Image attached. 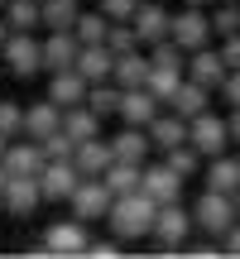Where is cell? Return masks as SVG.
<instances>
[{"label":"cell","mask_w":240,"mask_h":259,"mask_svg":"<svg viewBox=\"0 0 240 259\" xmlns=\"http://www.w3.org/2000/svg\"><path fill=\"white\" fill-rule=\"evenodd\" d=\"M154 197L149 192H125L111 202V211H106V226H111L115 240H149V226H154Z\"/></svg>","instance_id":"cell-1"},{"label":"cell","mask_w":240,"mask_h":259,"mask_svg":"<svg viewBox=\"0 0 240 259\" xmlns=\"http://www.w3.org/2000/svg\"><path fill=\"white\" fill-rule=\"evenodd\" d=\"M192 206H183V197L178 202H158L154 206V226H149V245H154V254H183V240L192 235Z\"/></svg>","instance_id":"cell-2"},{"label":"cell","mask_w":240,"mask_h":259,"mask_svg":"<svg viewBox=\"0 0 240 259\" xmlns=\"http://www.w3.org/2000/svg\"><path fill=\"white\" fill-rule=\"evenodd\" d=\"M0 63H5L10 77L34 82V77L44 72V44H38V34H19V29H10V38L0 44Z\"/></svg>","instance_id":"cell-3"},{"label":"cell","mask_w":240,"mask_h":259,"mask_svg":"<svg viewBox=\"0 0 240 259\" xmlns=\"http://www.w3.org/2000/svg\"><path fill=\"white\" fill-rule=\"evenodd\" d=\"M235 221H240V211H235V197L231 192H212V187H207V192L192 202V226L202 235H212V240H221Z\"/></svg>","instance_id":"cell-4"},{"label":"cell","mask_w":240,"mask_h":259,"mask_svg":"<svg viewBox=\"0 0 240 259\" xmlns=\"http://www.w3.org/2000/svg\"><path fill=\"white\" fill-rule=\"evenodd\" d=\"M111 202H115V197H111V187H106L101 178H82V183L72 187V197H67L63 206H67V211H72L82 226H92V221H106Z\"/></svg>","instance_id":"cell-5"},{"label":"cell","mask_w":240,"mask_h":259,"mask_svg":"<svg viewBox=\"0 0 240 259\" xmlns=\"http://www.w3.org/2000/svg\"><path fill=\"white\" fill-rule=\"evenodd\" d=\"M187 144H192L202 158L226 154V149H231V125H226V115H216V111L192 115V120H187Z\"/></svg>","instance_id":"cell-6"},{"label":"cell","mask_w":240,"mask_h":259,"mask_svg":"<svg viewBox=\"0 0 240 259\" xmlns=\"http://www.w3.org/2000/svg\"><path fill=\"white\" fill-rule=\"evenodd\" d=\"M168 38H173L183 53H192V48L212 44V19H207V10H202V5L173 10V19H168Z\"/></svg>","instance_id":"cell-7"},{"label":"cell","mask_w":240,"mask_h":259,"mask_svg":"<svg viewBox=\"0 0 240 259\" xmlns=\"http://www.w3.org/2000/svg\"><path fill=\"white\" fill-rule=\"evenodd\" d=\"M0 163H5L10 178H38V173H44V163H48V154H44L38 139L15 135V139L5 144V154H0Z\"/></svg>","instance_id":"cell-8"},{"label":"cell","mask_w":240,"mask_h":259,"mask_svg":"<svg viewBox=\"0 0 240 259\" xmlns=\"http://www.w3.org/2000/svg\"><path fill=\"white\" fill-rule=\"evenodd\" d=\"M87 245V226L77 221V216H67V221H53L44 231V240L29 245V254H82Z\"/></svg>","instance_id":"cell-9"},{"label":"cell","mask_w":240,"mask_h":259,"mask_svg":"<svg viewBox=\"0 0 240 259\" xmlns=\"http://www.w3.org/2000/svg\"><path fill=\"white\" fill-rule=\"evenodd\" d=\"M38 206H44L38 178H5V187H0V211H5V216H19V221H29Z\"/></svg>","instance_id":"cell-10"},{"label":"cell","mask_w":240,"mask_h":259,"mask_svg":"<svg viewBox=\"0 0 240 259\" xmlns=\"http://www.w3.org/2000/svg\"><path fill=\"white\" fill-rule=\"evenodd\" d=\"M168 19H173V10H164V0H139L135 15H130V29H135L139 48L158 44V38H168Z\"/></svg>","instance_id":"cell-11"},{"label":"cell","mask_w":240,"mask_h":259,"mask_svg":"<svg viewBox=\"0 0 240 259\" xmlns=\"http://www.w3.org/2000/svg\"><path fill=\"white\" fill-rule=\"evenodd\" d=\"M77 183H82V173H77L72 158H48L44 173H38V192H44V202H67Z\"/></svg>","instance_id":"cell-12"},{"label":"cell","mask_w":240,"mask_h":259,"mask_svg":"<svg viewBox=\"0 0 240 259\" xmlns=\"http://www.w3.org/2000/svg\"><path fill=\"white\" fill-rule=\"evenodd\" d=\"M212 87H202V82H192V77L183 72V82L168 92V101H164V111H173V115H183V120H192V115H202V111H212Z\"/></svg>","instance_id":"cell-13"},{"label":"cell","mask_w":240,"mask_h":259,"mask_svg":"<svg viewBox=\"0 0 240 259\" xmlns=\"http://www.w3.org/2000/svg\"><path fill=\"white\" fill-rule=\"evenodd\" d=\"M139 192H149L154 202H178V197H183V178H178L164 158H158V163L144 158V168H139Z\"/></svg>","instance_id":"cell-14"},{"label":"cell","mask_w":240,"mask_h":259,"mask_svg":"<svg viewBox=\"0 0 240 259\" xmlns=\"http://www.w3.org/2000/svg\"><path fill=\"white\" fill-rule=\"evenodd\" d=\"M164 111V101H158L149 87H120V125H149L154 115Z\"/></svg>","instance_id":"cell-15"},{"label":"cell","mask_w":240,"mask_h":259,"mask_svg":"<svg viewBox=\"0 0 240 259\" xmlns=\"http://www.w3.org/2000/svg\"><path fill=\"white\" fill-rule=\"evenodd\" d=\"M106 144H111V158H120V163H144L154 154V139H149L144 125H120Z\"/></svg>","instance_id":"cell-16"},{"label":"cell","mask_w":240,"mask_h":259,"mask_svg":"<svg viewBox=\"0 0 240 259\" xmlns=\"http://www.w3.org/2000/svg\"><path fill=\"white\" fill-rule=\"evenodd\" d=\"M44 72H63V67H72L77 63V34L72 29H44Z\"/></svg>","instance_id":"cell-17"},{"label":"cell","mask_w":240,"mask_h":259,"mask_svg":"<svg viewBox=\"0 0 240 259\" xmlns=\"http://www.w3.org/2000/svg\"><path fill=\"white\" fill-rule=\"evenodd\" d=\"M192 82H202V87H221V77H226V58H221V48H212V44H202V48H192L187 53V67H183Z\"/></svg>","instance_id":"cell-18"},{"label":"cell","mask_w":240,"mask_h":259,"mask_svg":"<svg viewBox=\"0 0 240 259\" xmlns=\"http://www.w3.org/2000/svg\"><path fill=\"white\" fill-rule=\"evenodd\" d=\"M48 101H53V106H63V111H67V106H82L87 101V77L82 72H77V67H63V72H48Z\"/></svg>","instance_id":"cell-19"},{"label":"cell","mask_w":240,"mask_h":259,"mask_svg":"<svg viewBox=\"0 0 240 259\" xmlns=\"http://www.w3.org/2000/svg\"><path fill=\"white\" fill-rule=\"evenodd\" d=\"M202 183L212 187V192H235V187H240V158L231 154V149L202 158Z\"/></svg>","instance_id":"cell-20"},{"label":"cell","mask_w":240,"mask_h":259,"mask_svg":"<svg viewBox=\"0 0 240 259\" xmlns=\"http://www.w3.org/2000/svg\"><path fill=\"white\" fill-rule=\"evenodd\" d=\"M72 163H77V173H82V178H101L106 168H111V144H106V135L82 139V144L72 149Z\"/></svg>","instance_id":"cell-21"},{"label":"cell","mask_w":240,"mask_h":259,"mask_svg":"<svg viewBox=\"0 0 240 259\" xmlns=\"http://www.w3.org/2000/svg\"><path fill=\"white\" fill-rule=\"evenodd\" d=\"M72 67L87 77V82H106V77H111V67H115V53H111V44H82Z\"/></svg>","instance_id":"cell-22"},{"label":"cell","mask_w":240,"mask_h":259,"mask_svg":"<svg viewBox=\"0 0 240 259\" xmlns=\"http://www.w3.org/2000/svg\"><path fill=\"white\" fill-rule=\"evenodd\" d=\"M101 125H106V120H101V115H96L87 101H82V106H67V111H63V135L72 139V144L96 139V135H101Z\"/></svg>","instance_id":"cell-23"},{"label":"cell","mask_w":240,"mask_h":259,"mask_svg":"<svg viewBox=\"0 0 240 259\" xmlns=\"http://www.w3.org/2000/svg\"><path fill=\"white\" fill-rule=\"evenodd\" d=\"M111 82H115V87H144V82H149V53H144V48H130V53H115Z\"/></svg>","instance_id":"cell-24"},{"label":"cell","mask_w":240,"mask_h":259,"mask_svg":"<svg viewBox=\"0 0 240 259\" xmlns=\"http://www.w3.org/2000/svg\"><path fill=\"white\" fill-rule=\"evenodd\" d=\"M58 125H63V106H53L48 96L34 101V106H24V135L29 139H48Z\"/></svg>","instance_id":"cell-25"},{"label":"cell","mask_w":240,"mask_h":259,"mask_svg":"<svg viewBox=\"0 0 240 259\" xmlns=\"http://www.w3.org/2000/svg\"><path fill=\"white\" fill-rule=\"evenodd\" d=\"M144 130H149V139H154V149H158V154L187 139V120H183V115H173V111H158Z\"/></svg>","instance_id":"cell-26"},{"label":"cell","mask_w":240,"mask_h":259,"mask_svg":"<svg viewBox=\"0 0 240 259\" xmlns=\"http://www.w3.org/2000/svg\"><path fill=\"white\" fill-rule=\"evenodd\" d=\"M0 15H5V24L19 29V34H38V29H44L38 0H5V5H0Z\"/></svg>","instance_id":"cell-27"},{"label":"cell","mask_w":240,"mask_h":259,"mask_svg":"<svg viewBox=\"0 0 240 259\" xmlns=\"http://www.w3.org/2000/svg\"><path fill=\"white\" fill-rule=\"evenodd\" d=\"M139 168H144V163H120V158H111V168L101 173V183L111 187V197L139 192Z\"/></svg>","instance_id":"cell-28"},{"label":"cell","mask_w":240,"mask_h":259,"mask_svg":"<svg viewBox=\"0 0 240 259\" xmlns=\"http://www.w3.org/2000/svg\"><path fill=\"white\" fill-rule=\"evenodd\" d=\"M38 15H44V29H72L82 15V0H38Z\"/></svg>","instance_id":"cell-29"},{"label":"cell","mask_w":240,"mask_h":259,"mask_svg":"<svg viewBox=\"0 0 240 259\" xmlns=\"http://www.w3.org/2000/svg\"><path fill=\"white\" fill-rule=\"evenodd\" d=\"M87 106H92L101 120H111V115L120 111V87L106 77V82H87Z\"/></svg>","instance_id":"cell-30"},{"label":"cell","mask_w":240,"mask_h":259,"mask_svg":"<svg viewBox=\"0 0 240 259\" xmlns=\"http://www.w3.org/2000/svg\"><path fill=\"white\" fill-rule=\"evenodd\" d=\"M207 19H212V38L240 34V5H231V0H212L207 5Z\"/></svg>","instance_id":"cell-31"},{"label":"cell","mask_w":240,"mask_h":259,"mask_svg":"<svg viewBox=\"0 0 240 259\" xmlns=\"http://www.w3.org/2000/svg\"><path fill=\"white\" fill-rule=\"evenodd\" d=\"M164 163L173 168V173L183 178V183H187V178H197V173H202V154H197V149L187 144V139H183V144H173V149H164Z\"/></svg>","instance_id":"cell-32"},{"label":"cell","mask_w":240,"mask_h":259,"mask_svg":"<svg viewBox=\"0 0 240 259\" xmlns=\"http://www.w3.org/2000/svg\"><path fill=\"white\" fill-rule=\"evenodd\" d=\"M106 29H111V19L92 5V10H82V15H77L72 34H77V44H106Z\"/></svg>","instance_id":"cell-33"},{"label":"cell","mask_w":240,"mask_h":259,"mask_svg":"<svg viewBox=\"0 0 240 259\" xmlns=\"http://www.w3.org/2000/svg\"><path fill=\"white\" fill-rule=\"evenodd\" d=\"M82 254L87 259H115V254H125V240H115V235H87Z\"/></svg>","instance_id":"cell-34"},{"label":"cell","mask_w":240,"mask_h":259,"mask_svg":"<svg viewBox=\"0 0 240 259\" xmlns=\"http://www.w3.org/2000/svg\"><path fill=\"white\" fill-rule=\"evenodd\" d=\"M106 44H111V53H130V48H139V38H135V29H130V19H111Z\"/></svg>","instance_id":"cell-35"},{"label":"cell","mask_w":240,"mask_h":259,"mask_svg":"<svg viewBox=\"0 0 240 259\" xmlns=\"http://www.w3.org/2000/svg\"><path fill=\"white\" fill-rule=\"evenodd\" d=\"M0 130H5L10 139H15V135H24V106H19V101H10V96H0Z\"/></svg>","instance_id":"cell-36"},{"label":"cell","mask_w":240,"mask_h":259,"mask_svg":"<svg viewBox=\"0 0 240 259\" xmlns=\"http://www.w3.org/2000/svg\"><path fill=\"white\" fill-rule=\"evenodd\" d=\"M38 144H44V154H48V158H72V149H77L72 139L63 135V125H58V130H53L48 139H38Z\"/></svg>","instance_id":"cell-37"},{"label":"cell","mask_w":240,"mask_h":259,"mask_svg":"<svg viewBox=\"0 0 240 259\" xmlns=\"http://www.w3.org/2000/svg\"><path fill=\"white\" fill-rule=\"evenodd\" d=\"M183 254L187 259H212V254H221V240H212V235L192 240V235H187V240H183Z\"/></svg>","instance_id":"cell-38"},{"label":"cell","mask_w":240,"mask_h":259,"mask_svg":"<svg viewBox=\"0 0 240 259\" xmlns=\"http://www.w3.org/2000/svg\"><path fill=\"white\" fill-rule=\"evenodd\" d=\"M216 96H221V106H226V111H235V106H240V67H235V72H226V77H221V87H216Z\"/></svg>","instance_id":"cell-39"},{"label":"cell","mask_w":240,"mask_h":259,"mask_svg":"<svg viewBox=\"0 0 240 259\" xmlns=\"http://www.w3.org/2000/svg\"><path fill=\"white\" fill-rule=\"evenodd\" d=\"M92 5L101 10L106 19H130V15H135V5H139V0H92Z\"/></svg>","instance_id":"cell-40"},{"label":"cell","mask_w":240,"mask_h":259,"mask_svg":"<svg viewBox=\"0 0 240 259\" xmlns=\"http://www.w3.org/2000/svg\"><path fill=\"white\" fill-rule=\"evenodd\" d=\"M221 58H226V72H235V67H240V34L221 38Z\"/></svg>","instance_id":"cell-41"},{"label":"cell","mask_w":240,"mask_h":259,"mask_svg":"<svg viewBox=\"0 0 240 259\" xmlns=\"http://www.w3.org/2000/svg\"><path fill=\"white\" fill-rule=\"evenodd\" d=\"M221 254H231V259H240V221H235L231 231L221 235Z\"/></svg>","instance_id":"cell-42"},{"label":"cell","mask_w":240,"mask_h":259,"mask_svg":"<svg viewBox=\"0 0 240 259\" xmlns=\"http://www.w3.org/2000/svg\"><path fill=\"white\" fill-rule=\"evenodd\" d=\"M226 125H231V144H240V106H235L231 115H226Z\"/></svg>","instance_id":"cell-43"},{"label":"cell","mask_w":240,"mask_h":259,"mask_svg":"<svg viewBox=\"0 0 240 259\" xmlns=\"http://www.w3.org/2000/svg\"><path fill=\"white\" fill-rule=\"evenodd\" d=\"M5 38H10V24H5V15H0V44H5Z\"/></svg>","instance_id":"cell-44"},{"label":"cell","mask_w":240,"mask_h":259,"mask_svg":"<svg viewBox=\"0 0 240 259\" xmlns=\"http://www.w3.org/2000/svg\"><path fill=\"white\" fill-rule=\"evenodd\" d=\"M5 144H10V135H5V130H0V154H5Z\"/></svg>","instance_id":"cell-45"},{"label":"cell","mask_w":240,"mask_h":259,"mask_svg":"<svg viewBox=\"0 0 240 259\" xmlns=\"http://www.w3.org/2000/svg\"><path fill=\"white\" fill-rule=\"evenodd\" d=\"M183 5H202V10H207V5H212V0H183Z\"/></svg>","instance_id":"cell-46"},{"label":"cell","mask_w":240,"mask_h":259,"mask_svg":"<svg viewBox=\"0 0 240 259\" xmlns=\"http://www.w3.org/2000/svg\"><path fill=\"white\" fill-rule=\"evenodd\" d=\"M231 197H235V211H240V187H235V192H231Z\"/></svg>","instance_id":"cell-47"},{"label":"cell","mask_w":240,"mask_h":259,"mask_svg":"<svg viewBox=\"0 0 240 259\" xmlns=\"http://www.w3.org/2000/svg\"><path fill=\"white\" fill-rule=\"evenodd\" d=\"M0 77H5V63H0Z\"/></svg>","instance_id":"cell-48"},{"label":"cell","mask_w":240,"mask_h":259,"mask_svg":"<svg viewBox=\"0 0 240 259\" xmlns=\"http://www.w3.org/2000/svg\"><path fill=\"white\" fill-rule=\"evenodd\" d=\"M235 158H240V144H235Z\"/></svg>","instance_id":"cell-49"},{"label":"cell","mask_w":240,"mask_h":259,"mask_svg":"<svg viewBox=\"0 0 240 259\" xmlns=\"http://www.w3.org/2000/svg\"><path fill=\"white\" fill-rule=\"evenodd\" d=\"M0 5H5V0H0Z\"/></svg>","instance_id":"cell-50"},{"label":"cell","mask_w":240,"mask_h":259,"mask_svg":"<svg viewBox=\"0 0 240 259\" xmlns=\"http://www.w3.org/2000/svg\"><path fill=\"white\" fill-rule=\"evenodd\" d=\"M235 5H240V0H235Z\"/></svg>","instance_id":"cell-51"},{"label":"cell","mask_w":240,"mask_h":259,"mask_svg":"<svg viewBox=\"0 0 240 259\" xmlns=\"http://www.w3.org/2000/svg\"><path fill=\"white\" fill-rule=\"evenodd\" d=\"M231 5H235V0H231Z\"/></svg>","instance_id":"cell-52"},{"label":"cell","mask_w":240,"mask_h":259,"mask_svg":"<svg viewBox=\"0 0 240 259\" xmlns=\"http://www.w3.org/2000/svg\"><path fill=\"white\" fill-rule=\"evenodd\" d=\"M82 5H87V0H82Z\"/></svg>","instance_id":"cell-53"},{"label":"cell","mask_w":240,"mask_h":259,"mask_svg":"<svg viewBox=\"0 0 240 259\" xmlns=\"http://www.w3.org/2000/svg\"><path fill=\"white\" fill-rule=\"evenodd\" d=\"M0 216H5V211H0Z\"/></svg>","instance_id":"cell-54"}]
</instances>
